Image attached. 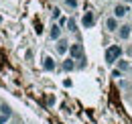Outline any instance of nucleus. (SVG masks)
<instances>
[{"instance_id":"f257e3e1","label":"nucleus","mask_w":132,"mask_h":124,"mask_svg":"<svg viewBox=\"0 0 132 124\" xmlns=\"http://www.w3.org/2000/svg\"><path fill=\"white\" fill-rule=\"evenodd\" d=\"M120 57H122V47H120V45H110L108 49H106V55H104V59H106V63H108V65L116 63Z\"/></svg>"},{"instance_id":"f03ea898","label":"nucleus","mask_w":132,"mask_h":124,"mask_svg":"<svg viewBox=\"0 0 132 124\" xmlns=\"http://www.w3.org/2000/svg\"><path fill=\"white\" fill-rule=\"evenodd\" d=\"M114 16L118 18V20H122V18H126L128 16V12H130V4H126V2H120V4H116L114 6Z\"/></svg>"},{"instance_id":"7ed1b4c3","label":"nucleus","mask_w":132,"mask_h":124,"mask_svg":"<svg viewBox=\"0 0 132 124\" xmlns=\"http://www.w3.org/2000/svg\"><path fill=\"white\" fill-rule=\"evenodd\" d=\"M12 118V108L6 102H0V124H6Z\"/></svg>"},{"instance_id":"20e7f679","label":"nucleus","mask_w":132,"mask_h":124,"mask_svg":"<svg viewBox=\"0 0 132 124\" xmlns=\"http://www.w3.org/2000/svg\"><path fill=\"white\" fill-rule=\"evenodd\" d=\"M69 55H71L75 61L83 59V47H81V43H73V45H69Z\"/></svg>"},{"instance_id":"39448f33","label":"nucleus","mask_w":132,"mask_h":124,"mask_svg":"<svg viewBox=\"0 0 132 124\" xmlns=\"http://www.w3.org/2000/svg\"><path fill=\"white\" fill-rule=\"evenodd\" d=\"M94 25H96V12L87 10V12L83 14V18H81V27L83 29H92Z\"/></svg>"},{"instance_id":"423d86ee","label":"nucleus","mask_w":132,"mask_h":124,"mask_svg":"<svg viewBox=\"0 0 132 124\" xmlns=\"http://www.w3.org/2000/svg\"><path fill=\"white\" fill-rule=\"evenodd\" d=\"M116 33H118V37H120L122 41H128V39L132 37V27L124 22V25H120V27H118V31H116Z\"/></svg>"},{"instance_id":"0eeeda50","label":"nucleus","mask_w":132,"mask_h":124,"mask_svg":"<svg viewBox=\"0 0 132 124\" xmlns=\"http://www.w3.org/2000/svg\"><path fill=\"white\" fill-rule=\"evenodd\" d=\"M118 27H120V20H118L114 14L106 18V31H108V33H116V31H118Z\"/></svg>"},{"instance_id":"6e6552de","label":"nucleus","mask_w":132,"mask_h":124,"mask_svg":"<svg viewBox=\"0 0 132 124\" xmlns=\"http://www.w3.org/2000/svg\"><path fill=\"white\" fill-rule=\"evenodd\" d=\"M55 49H57V53H59V55H65L67 51H69V41H65V39H57Z\"/></svg>"},{"instance_id":"1a4fd4ad","label":"nucleus","mask_w":132,"mask_h":124,"mask_svg":"<svg viewBox=\"0 0 132 124\" xmlns=\"http://www.w3.org/2000/svg\"><path fill=\"white\" fill-rule=\"evenodd\" d=\"M61 25H51V31H49V37L51 41H57V39H61Z\"/></svg>"},{"instance_id":"9d476101","label":"nucleus","mask_w":132,"mask_h":124,"mask_svg":"<svg viewBox=\"0 0 132 124\" xmlns=\"http://www.w3.org/2000/svg\"><path fill=\"white\" fill-rule=\"evenodd\" d=\"M55 67H57V63L53 61V57H45L43 59V69L45 71H55Z\"/></svg>"},{"instance_id":"9b49d317","label":"nucleus","mask_w":132,"mask_h":124,"mask_svg":"<svg viewBox=\"0 0 132 124\" xmlns=\"http://www.w3.org/2000/svg\"><path fill=\"white\" fill-rule=\"evenodd\" d=\"M61 67H63V71H73V69H75L77 65H75V59L71 57V59H65V61H63V65H61Z\"/></svg>"},{"instance_id":"f8f14e48","label":"nucleus","mask_w":132,"mask_h":124,"mask_svg":"<svg viewBox=\"0 0 132 124\" xmlns=\"http://www.w3.org/2000/svg\"><path fill=\"white\" fill-rule=\"evenodd\" d=\"M63 6L69 8V10H75V8L79 6V2H77V0H63Z\"/></svg>"},{"instance_id":"ddd939ff","label":"nucleus","mask_w":132,"mask_h":124,"mask_svg":"<svg viewBox=\"0 0 132 124\" xmlns=\"http://www.w3.org/2000/svg\"><path fill=\"white\" fill-rule=\"evenodd\" d=\"M118 69H120V71H128V69H130V63L128 61H124V59H118Z\"/></svg>"},{"instance_id":"4468645a","label":"nucleus","mask_w":132,"mask_h":124,"mask_svg":"<svg viewBox=\"0 0 132 124\" xmlns=\"http://www.w3.org/2000/svg\"><path fill=\"white\" fill-rule=\"evenodd\" d=\"M67 31H75V20H73V18H69V20H67Z\"/></svg>"},{"instance_id":"2eb2a0df","label":"nucleus","mask_w":132,"mask_h":124,"mask_svg":"<svg viewBox=\"0 0 132 124\" xmlns=\"http://www.w3.org/2000/svg\"><path fill=\"white\" fill-rule=\"evenodd\" d=\"M124 75V71H120V69H114L112 71V78H122Z\"/></svg>"},{"instance_id":"dca6fc26","label":"nucleus","mask_w":132,"mask_h":124,"mask_svg":"<svg viewBox=\"0 0 132 124\" xmlns=\"http://www.w3.org/2000/svg\"><path fill=\"white\" fill-rule=\"evenodd\" d=\"M59 14H61V12H59V8H55V10H53V18L57 20V18H59Z\"/></svg>"},{"instance_id":"f3484780","label":"nucleus","mask_w":132,"mask_h":124,"mask_svg":"<svg viewBox=\"0 0 132 124\" xmlns=\"http://www.w3.org/2000/svg\"><path fill=\"white\" fill-rule=\"evenodd\" d=\"M122 2H126V4H132V0H122Z\"/></svg>"},{"instance_id":"a211bd4d","label":"nucleus","mask_w":132,"mask_h":124,"mask_svg":"<svg viewBox=\"0 0 132 124\" xmlns=\"http://www.w3.org/2000/svg\"><path fill=\"white\" fill-rule=\"evenodd\" d=\"M130 92H132V83H130Z\"/></svg>"},{"instance_id":"6ab92c4d","label":"nucleus","mask_w":132,"mask_h":124,"mask_svg":"<svg viewBox=\"0 0 132 124\" xmlns=\"http://www.w3.org/2000/svg\"><path fill=\"white\" fill-rule=\"evenodd\" d=\"M130 39H132V37H130Z\"/></svg>"}]
</instances>
